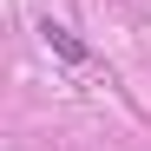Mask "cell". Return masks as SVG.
<instances>
[{"mask_svg":"<svg viewBox=\"0 0 151 151\" xmlns=\"http://www.w3.org/2000/svg\"><path fill=\"white\" fill-rule=\"evenodd\" d=\"M40 40L53 46V53H59L66 66H86V40L72 33V27H59V20H46V27H40Z\"/></svg>","mask_w":151,"mask_h":151,"instance_id":"6da1fadb","label":"cell"}]
</instances>
